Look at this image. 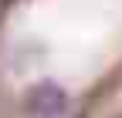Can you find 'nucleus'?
I'll use <instances>...</instances> for the list:
<instances>
[{
    "label": "nucleus",
    "mask_w": 122,
    "mask_h": 118,
    "mask_svg": "<svg viewBox=\"0 0 122 118\" xmlns=\"http://www.w3.org/2000/svg\"><path fill=\"white\" fill-rule=\"evenodd\" d=\"M68 108V95L65 88L54 81H41L27 91V111L30 118H61Z\"/></svg>",
    "instance_id": "f257e3e1"
}]
</instances>
